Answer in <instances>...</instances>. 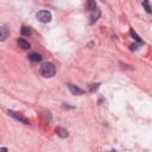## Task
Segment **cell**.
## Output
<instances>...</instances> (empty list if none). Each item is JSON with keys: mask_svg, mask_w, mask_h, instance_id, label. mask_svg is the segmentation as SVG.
Returning a JSON list of instances; mask_svg holds the SVG:
<instances>
[{"mask_svg": "<svg viewBox=\"0 0 152 152\" xmlns=\"http://www.w3.org/2000/svg\"><path fill=\"white\" fill-rule=\"evenodd\" d=\"M41 74L46 77V78H50V77H54L55 74H56V69H55V66L50 62H44L43 64L41 66Z\"/></svg>", "mask_w": 152, "mask_h": 152, "instance_id": "6da1fadb", "label": "cell"}, {"mask_svg": "<svg viewBox=\"0 0 152 152\" xmlns=\"http://www.w3.org/2000/svg\"><path fill=\"white\" fill-rule=\"evenodd\" d=\"M36 17L41 23H49L51 20V13L49 11H39Z\"/></svg>", "mask_w": 152, "mask_h": 152, "instance_id": "7a4b0ae2", "label": "cell"}, {"mask_svg": "<svg viewBox=\"0 0 152 152\" xmlns=\"http://www.w3.org/2000/svg\"><path fill=\"white\" fill-rule=\"evenodd\" d=\"M7 113H9V115H10V117H12V118H13V119H15V120H18L19 123H21V124H24V125H29V124H30V120H29V119H26L25 117L20 115L19 113H15V112H13V110H9Z\"/></svg>", "mask_w": 152, "mask_h": 152, "instance_id": "3957f363", "label": "cell"}, {"mask_svg": "<svg viewBox=\"0 0 152 152\" xmlns=\"http://www.w3.org/2000/svg\"><path fill=\"white\" fill-rule=\"evenodd\" d=\"M100 14H101V12H100V9L99 7H96L95 10H93V11H90L89 12V23L90 24H94L95 21H96L99 18H100Z\"/></svg>", "mask_w": 152, "mask_h": 152, "instance_id": "277c9868", "label": "cell"}, {"mask_svg": "<svg viewBox=\"0 0 152 152\" xmlns=\"http://www.w3.org/2000/svg\"><path fill=\"white\" fill-rule=\"evenodd\" d=\"M10 36V29L7 25L0 26V41H5V39Z\"/></svg>", "mask_w": 152, "mask_h": 152, "instance_id": "5b68a950", "label": "cell"}, {"mask_svg": "<svg viewBox=\"0 0 152 152\" xmlns=\"http://www.w3.org/2000/svg\"><path fill=\"white\" fill-rule=\"evenodd\" d=\"M68 88H69V90L73 93L74 95H82L83 94V90L82 89H80L78 87L74 86V84H71V83H68Z\"/></svg>", "mask_w": 152, "mask_h": 152, "instance_id": "8992f818", "label": "cell"}, {"mask_svg": "<svg viewBox=\"0 0 152 152\" xmlns=\"http://www.w3.org/2000/svg\"><path fill=\"white\" fill-rule=\"evenodd\" d=\"M17 43H18V45H19V48H21V49H30V43L27 42V41H25L24 38H19L18 41H17Z\"/></svg>", "mask_w": 152, "mask_h": 152, "instance_id": "52a82bcc", "label": "cell"}, {"mask_svg": "<svg viewBox=\"0 0 152 152\" xmlns=\"http://www.w3.org/2000/svg\"><path fill=\"white\" fill-rule=\"evenodd\" d=\"M56 133H57V135L61 138H67L68 137V131L66 129H63V127H57V129H56Z\"/></svg>", "mask_w": 152, "mask_h": 152, "instance_id": "ba28073f", "label": "cell"}, {"mask_svg": "<svg viewBox=\"0 0 152 152\" xmlns=\"http://www.w3.org/2000/svg\"><path fill=\"white\" fill-rule=\"evenodd\" d=\"M29 58H30V61H32V62H41L42 61V56L39 54H37V52H31L29 55Z\"/></svg>", "mask_w": 152, "mask_h": 152, "instance_id": "9c48e42d", "label": "cell"}, {"mask_svg": "<svg viewBox=\"0 0 152 152\" xmlns=\"http://www.w3.org/2000/svg\"><path fill=\"white\" fill-rule=\"evenodd\" d=\"M98 7V5H96V3L95 1H93V0H89V1H87V4H86V9L88 10V11H93V10H95Z\"/></svg>", "mask_w": 152, "mask_h": 152, "instance_id": "30bf717a", "label": "cell"}, {"mask_svg": "<svg viewBox=\"0 0 152 152\" xmlns=\"http://www.w3.org/2000/svg\"><path fill=\"white\" fill-rule=\"evenodd\" d=\"M31 33H32V31H31L30 27H27V26H23L21 27V35L23 36L29 37V36H31Z\"/></svg>", "mask_w": 152, "mask_h": 152, "instance_id": "8fae6325", "label": "cell"}, {"mask_svg": "<svg viewBox=\"0 0 152 152\" xmlns=\"http://www.w3.org/2000/svg\"><path fill=\"white\" fill-rule=\"evenodd\" d=\"M130 32H131V36H132V37L135 39V41L138 42V44H143V41L140 39V37H139L137 33H135V31H134L133 29H131V30H130Z\"/></svg>", "mask_w": 152, "mask_h": 152, "instance_id": "7c38bea8", "label": "cell"}, {"mask_svg": "<svg viewBox=\"0 0 152 152\" xmlns=\"http://www.w3.org/2000/svg\"><path fill=\"white\" fill-rule=\"evenodd\" d=\"M143 6H144V9L146 10L147 13H151V12H152V7L150 6L149 1H143Z\"/></svg>", "mask_w": 152, "mask_h": 152, "instance_id": "4fadbf2b", "label": "cell"}, {"mask_svg": "<svg viewBox=\"0 0 152 152\" xmlns=\"http://www.w3.org/2000/svg\"><path fill=\"white\" fill-rule=\"evenodd\" d=\"M0 152H7V149L6 147H1V149H0Z\"/></svg>", "mask_w": 152, "mask_h": 152, "instance_id": "5bb4252c", "label": "cell"}, {"mask_svg": "<svg viewBox=\"0 0 152 152\" xmlns=\"http://www.w3.org/2000/svg\"><path fill=\"white\" fill-rule=\"evenodd\" d=\"M110 152H117V151H110Z\"/></svg>", "mask_w": 152, "mask_h": 152, "instance_id": "9a60e30c", "label": "cell"}]
</instances>
